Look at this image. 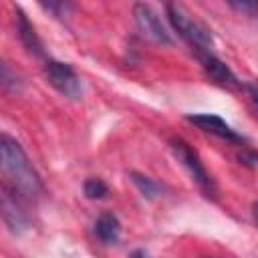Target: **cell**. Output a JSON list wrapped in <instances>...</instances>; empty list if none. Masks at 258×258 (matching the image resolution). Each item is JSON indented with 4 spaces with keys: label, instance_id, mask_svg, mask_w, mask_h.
<instances>
[{
    "label": "cell",
    "instance_id": "1",
    "mask_svg": "<svg viewBox=\"0 0 258 258\" xmlns=\"http://www.w3.org/2000/svg\"><path fill=\"white\" fill-rule=\"evenodd\" d=\"M0 159L4 175L2 185L12 189L26 204H36L44 194L42 179L34 169L32 161L28 159L26 151L22 149V145L8 133H2L0 137Z\"/></svg>",
    "mask_w": 258,
    "mask_h": 258
},
{
    "label": "cell",
    "instance_id": "2",
    "mask_svg": "<svg viewBox=\"0 0 258 258\" xmlns=\"http://www.w3.org/2000/svg\"><path fill=\"white\" fill-rule=\"evenodd\" d=\"M165 14H167V20H169L171 28L196 50V54L212 52V48H214V36H212V30L204 22H200L198 18H194L177 2H167L165 4Z\"/></svg>",
    "mask_w": 258,
    "mask_h": 258
},
{
    "label": "cell",
    "instance_id": "3",
    "mask_svg": "<svg viewBox=\"0 0 258 258\" xmlns=\"http://www.w3.org/2000/svg\"><path fill=\"white\" fill-rule=\"evenodd\" d=\"M169 149L173 151L175 159L185 167V171L189 173L191 181L202 189V194L206 198H216V183H214L212 175L208 173V169L204 167L198 151L181 137H171L169 139Z\"/></svg>",
    "mask_w": 258,
    "mask_h": 258
},
{
    "label": "cell",
    "instance_id": "4",
    "mask_svg": "<svg viewBox=\"0 0 258 258\" xmlns=\"http://www.w3.org/2000/svg\"><path fill=\"white\" fill-rule=\"evenodd\" d=\"M42 75H44L46 83L56 93H60L64 99H71V101L83 99L81 77L77 75V71L69 62H60V60H54V58H44Z\"/></svg>",
    "mask_w": 258,
    "mask_h": 258
},
{
    "label": "cell",
    "instance_id": "5",
    "mask_svg": "<svg viewBox=\"0 0 258 258\" xmlns=\"http://www.w3.org/2000/svg\"><path fill=\"white\" fill-rule=\"evenodd\" d=\"M133 16H135V24L139 28V32L155 42V44H171V34L169 30L165 28V24L161 22L159 14L145 2H135L133 4Z\"/></svg>",
    "mask_w": 258,
    "mask_h": 258
},
{
    "label": "cell",
    "instance_id": "6",
    "mask_svg": "<svg viewBox=\"0 0 258 258\" xmlns=\"http://www.w3.org/2000/svg\"><path fill=\"white\" fill-rule=\"evenodd\" d=\"M185 121L194 123L202 131H206L210 135H216V137H220V139H224L228 143L246 145V137L240 135L232 125H228L220 115H214V113H194V115H185Z\"/></svg>",
    "mask_w": 258,
    "mask_h": 258
},
{
    "label": "cell",
    "instance_id": "7",
    "mask_svg": "<svg viewBox=\"0 0 258 258\" xmlns=\"http://www.w3.org/2000/svg\"><path fill=\"white\" fill-rule=\"evenodd\" d=\"M2 218L12 234H22L30 226V218L26 214V202L6 185H2Z\"/></svg>",
    "mask_w": 258,
    "mask_h": 258
},
{
    "label": "cell",
    "instance_id": "8",
    "mask_svg": "<svg viewBox=\"0 0 258 258\" xmlns=\"http://www.w3.org/2000/svg\"><path fill=\"white\" fill-rule=\"evenodd\" d=\"M200 62H202V69L206 73V77L210 81H214L216 85L220 87H228V89H242V83L238 81V77L232 73V69L220 60L214 52H202L198 54Z\"/></svg>",
    "mask_w": 258,
    "mask_h": 258
},
{
    "label": "cell",
    "instance_id": "9",
    "mask_svg": "<svg viewBox=\"0 0 258 258\" xmlns=\"http://www.w3.org/2000/svg\"><path fill=\"white\" fill-rule=\"evenodd\" d=\"M14 26H16V36L20 40V44L24 46V50L36 58H42L44 56V46H42V40L38 38L32 22L28 20V16L22 12L20 6H14Z\"/></svg>",
    "mask_w": 258,
    "mask_h": 258
},
{
    "label": "cell",
    "instance_id": "10",
    "mask_svg": "<svg viewBox=\"0 0 258 258\" xmlns=\"http://www.w3.org/2000/svg\"><path fill=\"white\" fill-rule=\"evenodd\" d=\"M93 232H95V236H97V240H99L101 244L113 246V244H117L119 238H121V222H119V218H117L115 214L103 212V214L95 220Z\"/></svg>",
    "mask_w": 258,
    "mask_h": 258
},
{
    "label": "cell",
    "instance_id": "11",
    "mask_svg": "<svg viewBox=\"0 0 258 258\" xmlns=\"http://www.w3.org/2000/svg\"><path fill=\"white\" fill-rule=\"evenodd\" d=\"M129 179L133 181V185L139 189V194H141L145 200H155V198H159L161 191H163V187H161L155 179H151L149 175H143V173H139V171H131V173H129Z\"/></svg>",
    "mask_w": 258,
    "mask_h": 258
},
{
    "label": "cell",
    "instance_id": "12",
    "mask_svg": "<svg viewBox=\"0 0 258 258\" xmlns=\"http://www.w3.org/2000/svg\"><path fill=\"white\" fill-rule=\"evenodd\" d=\"M83 194L87 200H105L109 196V185L101 177H89L83 183Z\"/></svg>",
    "mask_w": 258,
    "mask_h": 258
},
{
    "label": "cell",
    "instance_id": "13",
    "mask_svg": "<svg viewBox=\"0 0 258 258\" xmlns=\"http://www.w3.org/2000/svg\"><path fill=\"white\" fill-rule=\"evenodd\" d=\"M40 8L48 10L56 18H64V16H69L75 10V6L71 2H40Z\"/></svg>",
    "mask_w": 258,
    "mask_h": 258
},
{
    "label": "cell",
    "instance_id": "14",
    "mask_svg": "<svg viewBox=\"0 0 258 258\" xmlns=\"http://www.w3.org/2000/svg\"><path fill=\"white\" fill-rule=\"evenodd\" d=\"M0 81H2L4 91H8V93H18L20 91V81H18L16 75L12 77L8 62H2V77H0Z\"/></svg>",
    "mask_w": 258,
    "mask_h": 258
},
{
    "label": "cell",
    "instance_id": "15",
    "mask_svg": "<svg viewBox=\"0 0 258 258\" xmlns=\"http://www.w3.org/2000/svg\"><path fill=\"white\" fill-rule=\"evenodd\" d=\"M228 6L246 14V16H256L258 14V2H254V0H242V2L240 0H228Z\"/></svg>",
    "mask_w": 258,
    "mask_h": 258
},
{
    "label": "cell",
    "instance_id": "16",
    "mask_svg": "<svg viewBox=\"0 0 258 258\" xmlns=\"http://www.w3.org/2000/svg\"><path fill=\"white\" fill-rule=\"evenodd\" d=\"M242 91L246 93L252 107L258 111V83H242Z\"/></svg>",
    "mask_w": 258,
    "mask_h": 258
},
{
    "label": "cell",
    "instance_id": "17",
    "mask_svg": "<svg viewBox=\"0 0 258 258\" xmlns=\"http://www.w3.org/2000/svg\"><path fill=\"white\" fill-rule=\"evenodd\" d=\"M238 161L242 163V165H246V167H258V153L256 151H242L240 155H238Z\"/></svg>",
    "mask_w": 258,
    "mask_h": 258
},
{
    "label": "cell",
    "instance_id": "18",
    "mask_svg": "<svg viewBox=\"0 0 258 258\" xmlns=\"http://www.w3.org/2000/svg\"><path fill=\"white\" fill-rule=\"evenodd\" d=\"M129 258H149V256H147V252H145V250L137 248V250H133V252H131V256H129Z\"/></svg>",
    "mask_w": 258,
    "mask_h": 258
},
{
    "label": "cell",
    "instance_id": "19",
    "mask_svg": "<svg viewBox=\"0 0 258 258\" xmlns=\"http://www.w3.org/2000/svg\"><path fill=\"white\" fill-rule=\"evenodd\" d=\"M252 218H254V222L258 224V202L252 204Z\"/></svg>",
    "mask_w": 258,
    "mask_h": 258
}]
</instances>
